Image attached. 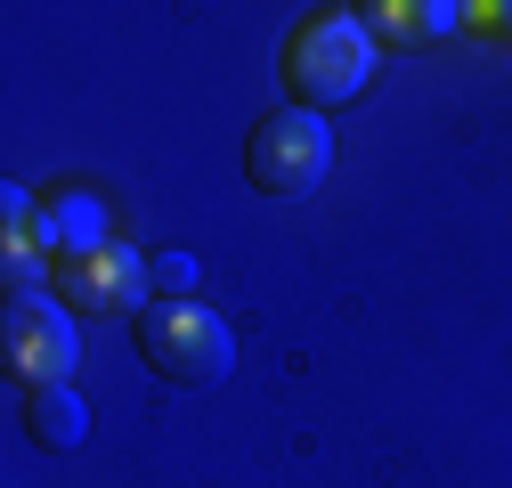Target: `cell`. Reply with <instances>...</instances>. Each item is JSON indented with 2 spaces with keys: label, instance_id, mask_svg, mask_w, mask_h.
Masks as SVG:
<instances>
[{
  "label": "cell",
  "instance_id": "obj_1",
  "mask_svg": "<svg viewBox=\"0 0 512 488\" xmlns=\"http://www.w3.org/2000/svg\"><path fill=\"white\" fill-rule=\"evenodd\" d=\"M366 82H374V41H366V25L350 9L301 17L285 33V90H293V106L326 114V106H350Z\"/></svg>",
  "mask_w": 512,
  "mask_h": 488
},
{
  "label": "cell",
  "instance_id": "obj_2",
  "mask_svg": "<svg viewBox=\"0 0 512 488\" xmlns=\"http://www.w3.org/2000/svg\"><path fill=\"white\" fill-rule=\"evenodd\" d=\"M131 342L179 391H212V383H228V366H236V342H228V326L204 310V301H147V310L131 318Z\"/></svg>",
  "mask_w": 512,
  "mask_h": 488
},
{
  "label": "cell",
  "instance_id": "obj_3",
  "mask_svg": "<svg viewBox=\"0 0 512 488\" xmlns=\"http://www.w3.org/2000/svg\"><path fill=\"white\" fill-rule=\"evenodd\" d=\"M244 171H252V188H261V196H309L317 179L334 171L326 114H309V106L261 114V122H252V139H244Z\"/></svg>",
  "mask_w": 512,
  "mask_h": 488
},
{
  "label": "cell",
  "instance_id": "obj_4",
  "mask_svg": "<svg viewBox=\"0 0 512 488\" xmlns=\"http://www.w3.org/2000/svg\"><path fill=\"white\" fill-rule=\"evenodd\" d=\"M74 358H82V342H74V310H57L49 293L9 301V326H0V366H9L25 391H57V383L74 375Z\"/></svg>",
  "mask_w": 512,
  "mask_h": 488
},
{
  "label": "cell",
  "instance_id": "obj_5",
  "mask_svg": "<svg viewBox=\"0 0 512 488\" xmlns=\"http://www.w3.org/2000/svg\"><path fill=\"white\" fill-rule=\"evenodd\" d=\"M57 293H66V310H90V318H139L147 310V261L131 253V244H90V253H66L57 261Z\"/></svg>",
  "mask_w": 512,
  "mask_h": 488
},
{
  "label": "cell",
  "instance_id": "obj_6",
  "mask_svg": "<svg viewBox=\"0 0 512 488\" xmlns=\"http://www.w3.org/2000/svg\"><path fill=\"white\" fill-rule=\"evenodd\" d=\"M366 25L374 49H431L464 25V9H447V0H366V9H350Z\"/></svg>",
  "mask_w": 512,
  "mask_h": 488
},
{
  "label": "cell",
  "instance_id": "obj_7",
  "mask_svg": "<svg viewBox=\"0 0 512 488\" xmlns=\"http://www.w3.org/2000/svg\"><path fill=\"white\" fill-rule=\"evenodd\" d=\"M25 432L41 440V448H82V432H90V415H82V399L57 383V391H25Z\"/></svg>",
  "mask_w": 512,
  "mask_h": 488
},
{
  "label": "cell",
  "instance_id": "obj_8",
  "mask_svg": "<svg viewBox=\"0 0 512 488\" xmlns=\"http://www.w3.org/2000/svg\"><path fill=\"white\" fill-rule=\"evenodd\" d=\"M147 277H155V301H187V285H196V261H187V253H155Z\"/></svg>",
  "mask_w": 512,
  "mask_h": 488
},
{
  "label": "cell",
  "instance_id": "obj_9",
  "mask_svg": "<svg viewBox=\"0 0 512 488\" xmlns=\"http://www.w3.org/2000/svg\"><path fill=\"white\" fill-rule=\"evenodd\" d=\"M464 25H480V33H512V9H496V0H480V9H464Z\"/></svg>",
  "mask_w": 512,
  "mask_h": 488
}]
</instances>
